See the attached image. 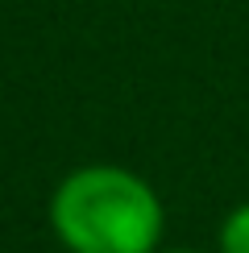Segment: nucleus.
<instances>
[{
  "label": "nucleus",
  "mask_w": 249,
  "mask_h": 253,
  "mask_svg": "<svg viewBox=\"0 0 249 253\" xmlns=\"http://www.w3.org/2000/svg\"><path fill=\"white\" fill-rule=\"evenodd\" d=\"M220 253H249V199L220 220Z\"/></svg>",
  "instance_id": "nucleus-2"
},
{
  "label": "nucleus",
  "mask_w": 249,
  "mask_h": 253,
  "mask_svg": "<svg viewBox=\"0 0 249 253\" xmlns=\"http://www.w3.org/2000/svg\"><path fill=\"white\" fill-rule=\"evenodd\" d=\"M158 253H200V249H158Z\"/></svg>",
  "instance_id": "nucleus-3"
},
{
  "label": "nucleus",
  "mask_w": 249,
  "mask_h": 253,
  "mask_svg": "<svg viewBox=\"0 0 249 253\" xmlns=\"http://www.w3.org/2000/svg\"><path fill=\"white\" fill-rule=\"evenodd\" d=\"M50 228L67 253H158L166 212L137 170L91 162L58 178Z\"/></svg>",
  "instance_id": "nucleus-1"
}]
</instances>
